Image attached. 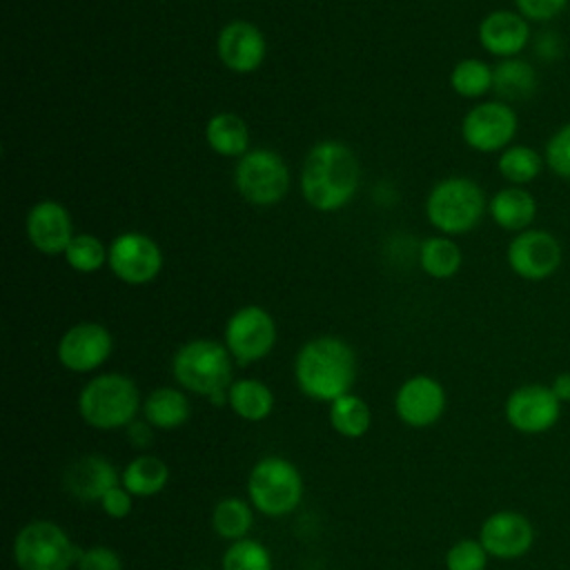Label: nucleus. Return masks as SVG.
<instances>
[{
	"label": "nucleus",
	"instance_id": "nucleus-39",
	"mask_svg": "<svg viewBox=\"0 0 570 570\" xmlns=\"http://www.w3.org/2000/svg\"><path fill=\"white\" fill-rule=\"evenodd\" d=\"M534 53L543 62H554L563 53V40L557 31L543 29L534 36Z\"/></svg>",
	"mask_w": 570,
	"mask_h": 570
},
{
	"label": "nucleus",
	"instance_id": "nucleus-37",
	"mask_svg": "<svg viewBox=\"0 0 570 570\" xmlns=\"http://www.w3.org/2000/svg\"><path fill=\"white\" fill-rule=\"evenodd\" d=\"M76 568L78 570H122V559L114 548L91 546L80 550Z\"/></svg>",
	"mask_w": 570,
	"mask_h": 570
},
{
	"label": "nucleus",
	"instance_id": "nucleus-11",
	"mask_svg": "<svg viewBox=\"0 0 570 570\" xmlns=\"http://www.w3.org/2000/svg\"><path fill=\"white\" fill-rule=\"evenodd\" d=\"M276 343V323L261 305L236 309L225 325V347L240 365L265 358Z\"/></svg>",
	"mask_w": 570,
	"mask_h": 570
},
{
	"label": "nucleus",
	"instance_id": "nucleus-9",
	"mask_svg": "<svg viewBox=\"0 0 570 570\" xmlns=\"http://www.w3.org/2000/svg\"><path fill=\"white\" fill-rule=\"evenodd\" d=\"M519 129L517 111L503 100H481L476 102L461 122V136L465 145L481 154L503 151L512 145Z\"/></svg>",
	"mask_w": 570,
	"mask_h": 570
},
{
	"label": "nucleus",
	"instance_id": "nucleus-35",
	"mask_svg": "<svg viewBox=\"0 0 570 570\" xmlns=\"http://www.w3.org/2000/svg\"><path fill=\"white\" fill-rule=\"evenodd\" d=\"M490 554L479 539H459L445 552V570H485Z\"/></svg>",
	"mask_w": 570,
	"mask_h": 570
},
{
	"label": "nucleus",
	"instance_id": "nucleus-40",
	"mask_svg": "<svg viewBox=\"0 0 570 570\" xmlns=\"http://www.w3.org/2000/svg\"><path fill=\"white\" fill-rule=\"evenodd\" d=\"M127 439L134 448L142 450V448H149V443L154 441V428L142 419V421H131L127 428Z\"/></svg>",
	"mask_w": 570,
	"mask_h": 570
},
{
	"label": "nucleus",
	"instance_id": "nucleus-7",
	"mask_svg": "<svg viewBox=\"0 0 570 570\" xmlns=\"http://www.w3.org/2000/svg\"><path fill=\"white\" fill-rule=\"evenodd\" d=\"M80 550L53 521L33 519L13 539V561L18 570H69Z\"/></svg>",
	"mask_w": 570,
	"mask_h": 570
},
{
	"label": "nucleus",
	"instance_id": "nucleus-19",
	"mask_svg": "<svg viewBox=\"0 0 570 570\" xmlns=\"http://www.w3.org/2000/svg\"><path fill=\"white\" fill-rule=\"evenodd\" d=\"M71 214L56 200H40L27 214V238L42 254H65L73 240Z\"/></svg>",
	"mask_w": 570,
	"mask_h": 570
},
{
	"label": "nucleus",
	"instance_id": "nucleus-32",
	"mask_svg": "<svg viewBox=\"0 0 570 570\" xmlns=\"http://www.w3.org/2000/svg\"><path fill=\"white\" fill-rule=\"evenodd\" d=\"M109 258V249L102 245L100 238L91 234H76L69 247L65 249V261L69 267L82 274L98 272Z\"/></svg>",
	"mask_w": 570,
	"mask_h": 570
},
{
	"label": "nucleus",
	"instance_id": "nucleus-27",
	"mask_svg": "<svg viewBox=\"0 0 570 570\" xmlns=\"http://www.w3.org/2000/svg\"><path fill=\"white\" fill-rule=\"evenodd\" d=\"M461 263V247L448 236H430L419 247V265L432 278H452Z\"/></svg>",
	"mask_w": 570,
	"mask_h": 570
},
{
	"label": "nucleus",
	"instance_id": "nucleus-26",
	"mask_svg": "<svg viewBox=\"0 0 570 570\" xmlns=\"http://www.w3.org/2000/svg\"><path fill=\"white\" fill-rule=\"evenodd\" d=\"M167 481H169V468L163 459L154 454H140L131 459L120 474V483L134 497H154L167 485Z\"/></svg>",
	"mask_w": 570,
	"mask_h": 570
},
{
	"label": "nucleus",
	"instance_id": "nucleus-13",
	"mask_svg": "<svg viewBox=\"0 0 570 570\" xmlns=\"http://www.w3.org/2000/svg\"><path fill=\"white\" fill-rule=\"evenodd\" d=\"M107 265L122 283L145 285L160 274L163 252L147 234L125 232L111 240Z\"/></svg>",
	"mask_w": 570,
	"mask_h": 570
},
{
	"label": "nucleus",
	"instance_id": "nucleus-15",
	"mask_svg": "<svg viewBox=\"0 0 570 570\" xmlns=\"http://www.w3.org/2000/svg\"><path fill=\"white\" fill-rule=\"evenodd\" d=\"M111 347H114V338L109 330L100 323L85 321L69 327L60 336L56 354L62 367L85 374V372L98 370L109 358Z\"/></svg>",
	"mask_w": 570,
	"mask_h": 570
},
{
	"label": "nucleus",
	"instance_id": "nucleus-20",
	"mask_svg": "<svg viewBox=\"0 0 570 570\" xmlns=\"http://www.w3.org/2000/svg\"><path fill=\"white\" fill-rule=\"evenodd\" d=\"M65 490L85 503H100L107 490L120 483L114 463L100 454H85L76 459L62 476Z\"/></svg>",
	"mask_w": 570,
	"mask_h": 570
},
{
	"label": "nucleus",
	"instance_id": "nucleus-14",
	"mask_svg": "<svg viewBox=\"0 0 570 570\" xmlns=\"http://www.w3.org/2000/svg\"><path fill=\"white\" fill-rule=\"evenodd\" d=\"M532 521L517 510H497L488 514L479 528V541L490 559L514 561L525 557L534 546Z\"/></svg>",
	"mask_w": 570,
	"mask_h": 570
},
{
	"label": "nucleus",
	"instance_id": "nucleus-41",
	"mask_svg": "<svg viewBox=\"0 0 570 570\" xmlns=\"http://www.w3.org/2000/svg\"><path fill=\"white\" fill-rule=\"evenodd\" d=\"M548 385L561 403H570V372L554 374V379Z\"/></svg>",
	"mask_w": 570,
	"mask_h": 570
},
{
	"label": "nucleus",
	"instance_id": "nucleus-36",
	"mask_svg": "<svg viewBox=\"0 0 570 570\" xmlns=\"http://www.w3.org/2000/svg\"><path fill=\"white\" fill-rule=\"evenodd\" d=\"M570 0H514V9L528 22H550L566 11Z\"/></svg>",
	"mask_w": 570,
	"mask_h": 570
},
{
	"label": "nucleus",
	"instance_id": "nucleus-6",
	"mask_svg": "<svg viewBox=\"0 0 570 570\" xmlns=\"http://www.w3.org/2000/svg\"><path fill=\"white\" fill-rule=\"evenodd\" d=\"M249 503L267 517L294 512L303 499V476L298 468L283 456H265L254 463L247 476Z\"/></svg>",
	"mask_w": 570,
	"mask_h": 570
},
{
	"label": "nucleus",
	"instance_id": "nucleus-10",
	"mask_svg": "<svg viewBox=\"0 0 570 570\" xmlns=\"http://www.w3.org/2000/svg\"><path fill=\"white\" fill-rule=\"evenodd\" d=\"M505 261L519 278L539 283L557 274L563 261V247L552 232L530 227L514 234V238L508 243Z\"/></svg>",
	"mask_w": 570,
	"mask_h": 570
},
{
	"label": "nucleus",
	"instance_id": "nucleus-18",
	"mask_svg": "<svg viewBox=\"0 0 570 570\" xmlns=\"http://www.w3.org/2000/svg\"><path fill=\"white\" fill-rule=\"evenodd\" d=\"M530 38V22L517 9H494L479 22L481 47L499 60L517 58Z\"/></svg>",
	"mask_w": 570,
	"mask_h": 570
},
{
	"label": "nucleus",
	"instance_id": "nucleus-5",
	"mask_svg": "<svg viewBox=\"0 0 570 570\" xmlns=\"http://www.w3.org/2000/svg\"><path fill=\"white\" fill-rule=\"evenodd\" d=\"M488 212L483 187L468 176H450L439 180L425 200L428 220L443 236H459L474 229Z\"/></svg>",
	"mask_w": 570,
	"mask_h": 570
},
{
	"label": "nucleus",
	"instance_id": "nucleus-22",
	"mask_svg": "<svg viewBox=\"0 0 570 570\" xmlns=\"http://www.w3.org/2000/svg\"><path fill=\"white\" fill-rule=\"evenodd\" d=\"M539 87L537 69L523 58H505L492 67V91L503 102L530 100Z\"/></svg>",
	"mask_w": 570,
	"mask_h": 570
},
{
	"label": "nucleus",
	"instance_id": "nucleus-3",
	"mask_svg": "<svg viewBox=\"0 0 570 570\" xmlns=\"http://www.w3.org/2000/svg\"><path fill=\"white\" fill-rule=\"evenodd\" d=\"M171 374L180 387L220 405L227 401L232 385V354L225 343L194 338L176 350Z\"/></svg>",
	"mask_w": 570,
	"mask_h": 570
},
{
	"label": "nucleus",
	"instance_id": "nucleus-17",
	"mask_svg": "<svg viewBox=\"0 0 570 570\" xmlns=\"http://www.w3.org/2000/svg\"><path fill=\"white\" fill-rule=\"evenodd\" d=\"M216 51L227 69L236 73H249L263 65L267 56V42L256 24L247 20H232L220 29Z\"/></svg>",
	"mask_w": 570,
	"mask_h": 570
},
{
	"label": "nucleus",
	"instance_id": "nucleus-30",
	"mask_svg": "<svg viewBox=\"0 0 570 570\" xmlns=\"http://www.w3.org/2000/svg\"><path fill=\"white\" fill-rule=\"evenodd\" d=\"M330 425L345 439H358L372 425L370 405L361 396L347 392L330 403Z\"/></svg>",
	"mask_w": 570,
	"mask_h": 570
},
{
	"label": "nucleus",
	"instance_id": "nucleus-28",
	"mask_svg": "<svg viewBox=\"0 0 570 570\" xmlns=\"http://www.w3.org/2000/svg\"><path fill=\"white\" fill-rule=\"evenodd\" d=\"M543 154L530 145H510L499 154L497 169L510 185L523 187L543 171Z\"/></svg>",
	"mask_w": 570,
	"mask_h": 570
},
{
	"label": "nucleus",
	"instance_id": "nucleus-2",
	"mask_svg": "<svg viewBox=\"0 0 570 570\" xmlns=\"http://www.w3.org/2000/svg\"><path fill=\"white\" fill-rule=\"evenodd\" d=\"M294 379L305 396L332 403L347 394L356 379L354 350L338 336H316L298 350Z\"/></svg>",
	"mask_w": 570,
	"mask_h": 570
},
{
	"label": "nucleus",
	"instance_id": "nucleus-33",
	"mask_svg": "<svg viewBox=\"0 0 570 570\" xmlns=\"http://www.w3.org/2000/svg\"><path fill=\"white\" fill-rule=\"evenodd\" d=\"M223 570H272L269 550L256 539L232 541L220 561Z\"/></svg>",
	"mask_w": 570,
	"mask_h": 570
},
{
	"label": "nucleus",
	"instance_id": "nucleus-29",
	"mask_svg": "<svg viewBox=\"0 0 570 570\" xmlns=\"http://www.w3.org/2000/svg\"><path fill=\"white\" fill-rule=\"evenodd\" d=\"M254 525L252 505L240 497H225L212 510V528L220 539L240 541Z\"/></svg>",
	"mask_w": 570,
	"mask_h": 570
},
{
	"label": "nucleus",
	"instance_id": "nucleus-25",
	"mask_svg": "<svg viewBox=\"0 0 570 570\" xmlns=\"http://www.w3.org/2000/svg\"><path fill=\"white\" fill-rule=\"evenodd\" d=\"M227 403L236 416L256 423L269 416L274 407V394L258 379H238L227 390Z\"/></svg>",
	"mask_w": 570,
	"mask_h": 570
},
{
	"label": "nucleus",
	"instance_id": "nucleus-31",
	"mask_svg": "<svg viewBox=\"0 0 570 570\" xmlns=\"http://www.w3.org/2000/svg\"><path fill=\"white\" fill-rule=\"evenodd\" d=\"M450 85L461 98H481L492 89V67L479 58H463L454 65Z\"/></svg>",
	"mask_w": 570,
	"mask_h": 570
},
{
	"label": "nucleus",
	"instance_id": "nucleus-12",
	"mask_svg": "<svg viewBox=\"0 0 570 570\" xmlns=\"http://www.w3.org/2000/svg\"><path fill=\"white\" fill-rule=\"evenodd\" d=\"M563 403L546 383H523L514 387L503 405L505 421L519 434L537 436L550 432L561 419Z\"/></svg>",
	"mask_w": 570,
	"mask_h": 570
},
{
	"label": "nucleus",
	"instance_id": "nucleus-16",
	"mask_svg": "<svg viewBox=\"0 0 570 570\" xmlns=\"http://www.w3.org/2000/svg\"><path fill=\"white\" fill-rule=\"evenodd\" d=\"M445 403L448 396L443 385L428 374L410 376L394 394L396 416L410 428L434 425L443 416Z\"/></svg>",
	"mask_w": 570,
	"mask_h": 570
},
{
	"label": "nucleus",
	"instance_id": "nucleus-1",
	"mask_svg": "<svg viewBox=\"0 0 570 570\" xmlns=\"http://www.w3.org/2000/svg\"><path fill=\"white\" fill-rule=\"evenodd\" d=\"M358 189V160L341 140L316 142L301 169V194L318 212L343 209Z\"/></svg>",
	"mask_w": 570,
	"mask_h": 570
},
{
	"label": "nucleus",
	"instance_id": "nucleus-4",
	"mask_svg": "<svg viewBox=\"0 0 570 570\" xmlns=\"http://www.w3.org/2000/svg\"><path fill=\"white\" fill-rule=\"evenodd\" d=\"M140 392L136 383L120 374L107 372L89 379L78 396V412L94 430H118L136 421Z\"/></svg>",
	"mask_w": 570,
	"mask_h": 570
},
{
	"label": "nucleus",
	"instance_id": "nucleus-24",
	"mask_svg": "<svg viewBox=\"0 0 570 570\" xmlns=\"http://www.w3.org/2000/svg\"><path fill=\"white\" fill-rule=\"evenodd\" d=\"M207 145L220 156H245L249 151V127L236 114L220 111L207 120Z\"/></svg>",
	"mask_w": 570,
	"mask_h": 570
},
{
	"label": "nucleus",
	"instance_id": "nucleus-8",
	"mask_svg": "<svg viewBox=\"0 0 570 570\" xmlns=\"http://www.w3.org/2000/svg\"><path fill=\"white\" fill-rule=\"evenodd\" d=\"M238 194L258 207L276 205L289 189V169L272 149H249L238 158L234 169Z\"/></svg>",
	"mask_w": 570,
	"mask_h": 570
},
{
	"label": "nucleus",
	"instance_id": "nucleus-34",
	"mask_svg": "<svg viewBox=\"0 0 570 570\" xmlns=\"http://www.w3.org/2000/svg\"><path fill=\"white\" fill-rule=\"evenodd\" d=\"M543 163L557 178L570 180V122L557 127L543 147Z\"/></svg>",
	"mask_w": 570,
	"mask_h": 570
},
{
	"label": "nucleus",
	"instance_id": "nucleus-23",
	"mask_svg": "<svg viewBox=\"0 0 570 570\" xmlns=\"http://www.w3.org/2000/svg\"><path fill=\"white\" fill-rule=\"evenodd\" d=\"M189 414V401L178 387H156L142 401L145 421L158 430H176L187 423Z\"/></svg>",
	"mask_w": 570,
	"mask_h": 570
},
{
	"label": "nucleus",
	"instance_id": "nucleus-38",
	"mask_svg": "<svg viewBox=\"0 0 570 570\" xmlns=\"http://www.w3.org/2000/svg\"><path fill=\"white\" fill-rule=\"evenodd\" d=\"M98 505L102 508V512L107 517L125 519V517H129V512L134 508V494L122 483H118V485H114L111 490L105 492V497L100 499Z\"/></svg>",
	"mask_w": 570,
	"mask_h": 570
},
{
	"label": "nucleus",
	"instance_id": "nucleus-21",
	"mask_svg": "<svg viewBox=\"0 0 570 570\" xmlns=\"http://www.w3.org/2000/svg\"><path fill=\"white\" fill-rule=\"evenodd\" d=\"M488 214L505 232H525L537 218V200L525 187H503L488 200Z\"/></svg>",
	"mask_w": 570,
	"mask_h": 570
}]
</instances>
